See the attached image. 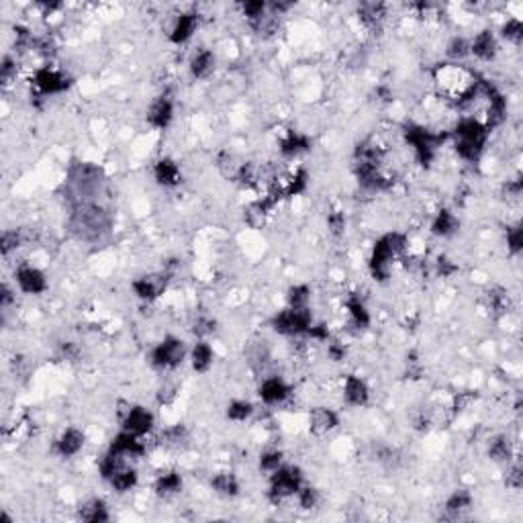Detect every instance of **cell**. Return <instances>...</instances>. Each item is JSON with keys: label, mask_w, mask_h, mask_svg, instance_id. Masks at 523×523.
I'll list each match as a JSON object with an SVG mask.
<instances>
[{"label": "cell", "mask_w": 523, "mask_h": 523, "mask_svg": "<svg viewBox=\"0 0 523 523\" xmlns=\"http://www.w3.org/2000/svg\"><path fill=\"white\" fill-rule=\"evenodd\" d=\"M433 80L439 92L448 96V100H454L458 107L470 105L481 92V82L462 64H452V62L439 64L433 70Z\"/></svg>", "instance_id": "6da1fadb"}, {"label": "cell", "mask_w": 523, "mask_h": 523, "mask_svg": "<svg viewBox=\"0 0 523 523\" xmlns=\"http://www.w3.org/2000/svg\"><path fill=\"white\" fill-rule=\"evenodd\" d=\"M110 227H113V219L103 205L76 202L70 217V229L78 239L98 241L110 231Z\"/></svg>", "instance_id": "7a4b0ae2"}, {"label": "cell", "mask_w": 523, "mask_h": 523, "mask_svg": "<svg viewBox=\"0 0 523 523\" xmlns=\"http://www.w3.org/2000/svg\"><path fill=\"white\" fill-rule=\"evenodd\" d=\"M487 125L481 119L474 117H464L460 119L454 127V149L456 154L466 160V162H476L481 154L485 151L488 139Z\"/></svg>", "instance_id": "3957f363"}, {"label": "cell", "mask_w": 523, "mask_h": 523, "mask_svg": "<svg viewBox=\"0 0 523 523\" xmlns=\"http://www.w3.org/2000/svg\"><path fill=\"white\" fill-rule=\"evenodd\" d=\"M405 250H407V235L393 231V234L382 235L380 239H377V243L372 248V255H370L372 276L380 282H384L391 274L393 260L401 258Z\"/></svg>", "instance_id": "277c9868"}, {"label": "cell", "mask_w": 523, "mask_h": 523, "mask_svg": "<svg viewBox=\"0 0 523 523\" xmlns=\"http://www.w3.org/2000/svg\"><path fill=\"white\" fill-rule=\"evenodd\" d=\"M70 188L76 195V202H96V197L105 188V174L98 166L91 162H78L70 168Z\"/></svg>", "instance_id": "5b68a950"}, {"label": "cell", "mask_w": 523, "mask_h": 523, "mask_svg": "<svg viewBox=\"0 0 523 523\" xmlns=\"http://www.w3.org/2000/svg\"><path fill=\"white\" fill-rule=\"evenodd\" d=\"M303 487V472L299 466H280L270 474V487L268 497L272 503H282L290 497H297V493Z\"/></svg>", "instance_id": "8992f818"}, {"label": "cell", "mask_w": 523, "mask_h": 523, "mask_svg": "<svg viewBox=\"0 0 523 523\" xmlns=\"http://www.w3.org/2000/svg\"><path fill=\"white\" fill-rule=\"evenodd\" d=\"M403 133H405V142L413 147L417 162L423 163V166H430L433 162L435 149L444 142V135L432 133L430 129H425V127L421 125H413V123L405 127Z\"/></svg>", "instance_id": "52a82bcc"}, {"label": "cell", "mask_w": 523, "mask_h": 523, "mask_svg": "<svg viewBox=\"0 0 523 523\" xmlns=\"http://www.w3.org/2000/svg\"><path fill=\"white\" fill-rule=\"evenodd\" d=\"M272 327L276 333L280 335H309L311 327H313V315L309 309H292L287 307L285 311L276 313L272 317Z\"/></svg>", "instance_id": "ba28073f"}, {"label": "cell", "mask_w": 523, "mask_h": 523, "mask_svg": "<svg viewBox=\"0 0 523 523\" xmlns=\"http://www.w3.org/2000/svg\"><path fill=\"white\" fill-rule=\"evenodd\" d=\"M149 358H151V366L158 370H176L186 358V345L178 338L168 335L154 345Z\"/></svg>", "instance_id": "9c48e42d"}, {"label": "cell", "mask_w": 523, "mask_h": 523, "mask_svg": "<svg viewBox=\"0 0 523 523\" xmlns=\"http://www.w3.org/2000/svg\"><path fill=\"white\" fill-rule=\"evenodd\" d=\"M70 84H72L70 76H66L62 70L52 68V66H41L33 74V86L43 96H52V94L68 91Z\"/></svg>", "instance_id": "30bf717a"}, {"label": "cell", "mask_w": 523, "mask_h": 523, "mask_svg": "<svg viewBox=\"0 0 523 523\" xmlns=\"http://www.w3.org/2000/svg\"><path fill=\"white\" fill-rule=\"evenodd\" d=\"M15 282L21 292L25 294H43L45 290L50 289V282H47V276L45 272L39 270L37 266L31 264H21L17 270H15Z\"/></svg>", "instance_id": "8fae6325"}, {"label": "cell", "mask_w": 523, "mask_h": 523, "mask_svg": "<svg viewBox=\"0 0 523 523\" xmlns=\"http://www.w3.org/2000/svg\"><path fill=\"white\" fill-rule=\"evenodd\" d=\"M168 274L166 272H156V274H145V276H139L131 282V289L135 292L137 299L142 301H156L163 294V290L168 287Z\"/></svg>", "instance_id": "7c38bea8"}, {"label": "cell", "mask_w": 523, "mask_h": 523, "mask_svg": "<svg viewBox=\"0 0 523 523\" xmlns=\"http://www.w3.org/2000/svg\"><path fill=\"white\" fill-rule=\"evenodd\" d=\"M154 425H156V417H154V413L149 409H145L142 405L129 407L125 413H123V419H121V430L133 433L137 437L147 435V433L154 430Z\"/></svg>", "instance_id": "4fadbf2b"}, {"label": "cell", "mask_w": 523, "mask_h": 523, "mask_svg": "<svg viewBox=\"0 0 523 523\" xmlns=\"http://www.w3.org/2000/svg\"><path fill=\"white\" fill-rule=\"evenodd\" d=\"M292 389L282 377H266L258 389V397L264 405H282L290 397Z\"/></svg>", "instance_id": "5bb4252c"}, {"label": "cell", "mask_w": 523, "mask_h": 523, "mask_svg": "<svg viewBox=\"0 0 523 523\" xmlns=\"http://www.w3.org/2000/svg\"><path fill=\"white\" fill-rule=\"evenodd\" d=\"M340 427V415L331 407H313L309 411V430L313 435H327Z\"/></svg>", "instance_id": "9a60e30c"}, {"label": "cell", "mask_w": 523, "mask_h": 523, "mask_svg": "<svg viewBox=\"0 0 523 523\" xmlns=\"http://www.w3.org/2000/svg\"><path fill=\"white\" fill-rule=\"evenodd\" d=\"M84 444H86L84 432L78 430V427H68V430L59 433V437L55 439L54 450L62 458H74V456H78L82 452Z\"/></svg>", "instance_id": "2e32d148"}, {"label": "cell", "mask_w": 523, "mask_h": 523, "mask_svg": "<svg viewBox=\"0 0 523 523\" xmlns=\"http://www.w3.org/2000/svg\"><path fill=\"white\" fill-rule=\"evenodd\" d=\"M108 452H115V454L123 456L127 460H131V458H142L145 454V444L142 442V437H137V435H133V433L123 432V430H121L119 435L113 437V442H110V446H108Z\"/></svg>", "instance_id": "e0dca14e"}, {"label": "cell", "mask_w": 523, "mask_h": 523, "mask_svg": "<svg viewBox=\"0 0 523 523\" xmlns=\"http://www.w3.org/2000/svg\"><path fill=\"white\" fill-rule=\"evenodd\" d=\"M343 401L350 407H364L370 401V389L366 384V380L356 377V374H347L343 379Z\"/></svg>", "instance_id": "ac0fdd59"}, {"label": "cell", "mask_w": 523, "mask_h": 523, "mask_svg": "<svg viewBox=\"0 0 523 523\" xmlns=\"http://www.w3.org/2000/svg\"><path fill=\"white\" fill-rule=\"evenodd\" d=\"M497 54H499V41H497L495 33L488 29L476 33L474 39L470 41V55H474L481 62H490L497 57Z\"/></svg>", "instance_id": "d6986e66"}, {"label": "cell", "mask_w": 523, "mask_h": 523, "mask_svg": "<svg viewBox=\"0 0 523 523\" xmlns=\"http://www.w3.org/2000/svg\"><path fill=\"white\" fill-rule=\"evenodd\" d=\"M199 29V15L188 11V13H180L174 25H172V31H170V41L176 43V45H182L186 43L190 37L195 35V31Z\"/></svg>", "instance_id": "ffe728a7"}, {"label": "cell", "mask_w": 523, "mask_h": 523, "mask_svg": "<svg viewBox=\"0 0 523 523\" xmlns=\"http://www.w3.org/2000/svg\"><path fill=\"white\" fill-rule=\"evenodd\" d=\"M174 119V103L168 96H160L147 108V123L154 129H166Z\"/></svg>", "instance_id": "44dd1931"}, {"label": "cell", "mask_w": 523, "mask_h": 523, "mask_svg": "<svg viewBox=\"0 0 523 523\" xmlns=\"http://www.w3.org/2000/svg\"><path fill=\"white\" fill-rule=\"evenodd\" d=\"M154 178L163 188H174L182 180L180 166H178V162H174L172 158H162V160L154 163Z\"/></svg>", "instance_id": "7402d4cb"}, {"label": "cell", "mask_w": 523, "mask_h": 523, "mask_svg": "<svg viewBox=\"0 0 523 523\" xmlns=\"http://www.w3.org/2000/svg\"><path fill=\"white\" fill-rule=\"evenodd\" d=\"M217 66V57L215 54L211 52V50H207V47H200L197 50L192 57H190V62H188V70H190V76L195 78V80H205V78H209L213 70H215Z\"/></svg>", "instance_id": "603a6c76"}, {"label": "cell", "mask_w": 523, "mask_h": 523, "mask_svg": "<svg viewBox=\"0 0 523 523\" xmlns=\"http://www.w3.org/2000/svg\"><path fill=\"white\" fill-rule=\"evenodd\" d=\"M215 362V350L213 345L207 342V340H199V342L192 345L190 350V364H192V370L199 372V374H205L211 370Z\"/></svg>", "instance_id": "cb8c5ba5"}, {"label": "cell", "mask_w": 523, "mask_h": 523, "mask_svg": "<svg viewBox=\"0 0 523 523\" xmlns=\"http://www.w3.org/2000/svg\"><path fill=\"white\" fill-rule=\"evenodd\" d=\"M311 149V139L299 131H289L280 142V154L285 158H299Z\"/></svg>", "instance_id": "d4e9b609"}, {"label": "cell", "mask_w": 523, "mask_h": 523, "mask_svg": "<svg viewBox=\"0 0 523 523\" xmlns=\"http://www.w3.org/2000/svg\"><path fill=\"white\" fill-rule=\"evenodd\" d=\"M184 487V483H182V476L176 472V470H170V472H163L160 474L158 478H156V483H154V493L158 495V497H163V499H170V497H174V495H178Z\"/></svg>", "instance_id": "484cf974"}, {"label": "cell", "mask_w": 523, "mask_h": 523, "mask_svg": "<svg viewBox=\"0 0 523 523\" xmlns=\"http://www.w3.org/2000/svg\"><path fill=\"white\" fill-rule=\"evenodd\" d=\"M458 227H460V221L450 209H439L433 217L432 234L437 235V237H452L458 231Z\"/></svg>", "instance_id": "4316f807"}, {"label": "cell", "mask_w": 523, "mask_h": 523, "mask_svg": "<svg viewBox=\"0 0 523 523\" xmlns=\"http://www.w3.org/2000/svg\"><path fill=\"white\" fill-rule=\"evenodd\" d=\"M110 487L115 488L117 493H127V490H131V488L137 487V483H139V474H137V470L131 469L129 464L123 466L121 470H117L110 478L107 481Z\"/></svg>", "instance_id": "83f0119b"}, {"label": "cell", "mask_w": 523, "mask_h": 523, "mask_svg": "<svg viewBox=\"0 0 523 523\" xmlns=\"http://www.w3.org/2000/svg\"><path fill=\"white\" fill-rule=\"evenodd\" d=\"M211 488L221 497H237L241 487L234 472H219L211 478Z\"/></svg>", "instance_id": "f1b7e54d"}, {"label": "cell", "mask_w": 523, "mask_h": 523, "mask_svg": "<svg viewBox=\"0 0 523 523\" xmlns=\"http://www.w3.org/2000/svg\"><path fill=\"white\" fill-rule=\"evenodd\" d=\"M488 456H490L495 462H505V464H509V462L515 458V456H513V446H511L509 437H507V435H497V437H493L490 444H488Z\"/></svg>", "instance_id": "f546056e"}, {"label": "cell", "mask_w": 523, "mask_h": 523, "mask_svg": "<svg viewBox=\"0 0 523 523\" xmlns=\"http://www.w3.org/2000/svg\"><path fill=\"white\" fill-rule=\"evenodd\" d=\"M345 309H347L350 321H352L354 327H358V329H366V327L370 325V313H368L366 305L362 303L358 297H350V299L345 301Z\"/></svg>", "instance_id": "4dcf8cb0"}, {"label": "cell", "mask_w": 523, "mask_h": 523, "mask_svg": "<svg viewBox=\"0 0 523 523\" xmlns=\"http://www.w3.org/2000/svg\"><path fill=\"white\" fill-rule=\"evenodd\" d=\"M158 442H160V446H163V448H172V450L182 448L188 442V430L184 425H180V423L178 425H172V427H166L160 433Z\"/></svg>", "instance_id": "1f68e13d"}, {"label": "cell", "mask_w": 523, "mask_h": 523, "mask_svg": "<svg viewBox=\"0 0 523 523\" xmlns=\"http://www.w3.org/2000/svg\"><path fill=\"white\" fill-rule=\"evenodd\" d=\"M80 519L88 523H105L110 519L108 515V509L105 505V501L100 499H92L86 505L80 509Z\"/></svg>", "instance_id": "d6a6232c"}, {"label": "cell", "mask_w": 523, "mask_h": 523, "mask_svg": "<svg viewBox=\"0 0 523 523\" xmlns=\"http://www.w3.org/2000/svg\"><path fill=\"white\" fill-rule=\"evenodd\" d=\"M470 507H472V495L464 488L454 490L450 497L446 499V513L454 515V517H458L460 513H464Z\"/></svg>", "instance_id": "836d02e7"}, {"label": "cell", "mask_w": 523, "mask_h": 523, "mask_svg": "<svg viewBox=\"0 0 523 523\" xmlns=\"http://www.w3.org/2000/svg\"><path fill=\"white\" fill-rule=\"evenodd\" d=\"M253 405L250 401H246V398H235L231 401L229 405H227V419L229 421H235V423H243V421H248L250 417L253 415Z\"/></svg>", "instance_id": "e575fe53"}, {"label": "cell", "mask_w": 523, "mask_h": 523, "mask_svg": "<svg viewBox=\"0 0 523 523\" xmlns=\"http://www.w3.org/2000/svg\"><path fill=\"white\" fill-rule=\"evenodd\" d=\"M446 55L452 64H460L464 57L470 55V41L464 37H454L446 47Z\"/></svg>", "instance_id": "d590c367"}, {"label": "cell", "mask_w": 523, "mask_h": 523, "mask_svg": "<svg viewBox=\"0 0 523 523\" xmlns=\"http://www.w3.org/2000/svg\"><path fill=\"white\" fill-rule=\"evenodd\" d=\"M287 301H289V307L292 309H309V303H311V289H309L307 285H294V287H290L289 289Z\"/></svg>", "instance_id": "8d00e7d4"}, {"label": "cell", "mask_w": 523, "mask_h": 523, "mask_svg": "<svg viewBox=\"0 0 523 523\" xmlns=\"http://www.w3.org/2000/svg\"><path fill=\"white\" fill-rule=\"evenodd\" d=\"M360 18L366 25H377L382 18L386 17V6L380 2H366L360 6Z\"/></svg>", "instance_id": "74e56055"}, {"label": "cell", "mask_w": 523, "mask_h": 523, "mask_svg": "<svg viewBox=\"0 0 523 523\" xmlns=\"http://www.w3.org/2000/svg\"><path fill=\"white\" fill-rule=\"evenodd\" d=\"M487 301L488 307L493 309L495 313L503 315L505 311H509V292L501 287H493V289L487 292Z\"/></svg>", "instance_id": "f35d334b"}, {"label": "cell", "mask_w": 523, "mask_h": 523, "mask_svg": "<svg viewBox=\"0 0 523 523\" xmlns=\"http://www.w3.org/2000/svg\"><path fill=\"white\" fill-rule=\"evenodd\" d=\"M282 464H285V454L280 450H268L260 456V470L266 472V474L276 472Z\"/></svg>", "instance_id": "ab89813d"}, {"label": "cell", "mask_w": 523, "mask_h": 523, "mask_svg": "<svg viewBox=\"0 0 523 523\" xmlns=\"http://www.w3.org/2000/svg\"><path fill=\"white\" fill-rule=\"evenodd\" d=\"M501 37L511 41V43H522L523 39V23L517 17L507 18V23H503L501 27Z\"/></svg>", "instance_id": "60d3db41"}, {"label": "cell", "mask_w": 523, "mask_h": 523, "mask_svg": "<svg viewBox=\"0 0 523 523\" xmlns=\"http://www.w3.org/2000/svg\"><path fill=\"white\" fill-rule=\"evenodd\" d=\"M241 11H243L246 18H248L252 25H255L258 21H262V18L266 17L268 4H266V2H262V0H252V2L241 4Z\"/></svg>", "instance_id": "b9f144b4"}, {"label": "cell", "mask_w": 523, "mask_h": 523, "mask_svg": "<svg viewBox=\"0 0 523 523\" xmlns=\"http://www.w3.org/2000/svg\"><path fill=\"white\" fill-rule=\"evenodd\" d=\"M21 243H23V235H21L18 229H6L2 234V239H0V246H2V253L4 255H8L11 252L18 250Z\"/></svg>", "instance_id": "7bdbcfd3"}, {"label": "cell", "mask_w": 523, "mask_h": 523, "mask_svg": "<svg viewBox=\"0 0 523 523\" xmlns=\"http://www.w3.org/2000/svg\"><path fill=\"white\" fill-rule=\"evenodd\" d=\"M297 501L303 509H315L319 505V490L313 487H301V490L297 493Z\"/></svg>", "instance_id": "ee69618b"}, {"label": "cell", "mask_w": 523, "mask_h": 523, "mask_svg": "<svg viewBox=\"0 0 523 523\" xmlns=\"http://www.w3.org/2000/svg\"><path fill=\"white\" fill-rule=\"evenodd\" d=\"M215 319H211L207 315H200V317H197L195 325H192V331H195V335H199L200 340H205L211 333H215Z\"/></svg>", "instance_id": "f6af8a7d"}, {"label": "cell", "mask_w": 523, "mask_h": 523, "mask_svg": "<svg viewBox=\"0 0 523 523\" xmlns=\"http://www.w3.org/2000/svg\"><path fill=\"white\" fill-rule=\"evenodd\" d=\"M15 76H17V59H15L13 55H4V57H2V66H0L2 84H8Z\"/></svg>", "instance_id": "bcb514c9"}, {"label": "cell", "mask_w": 523, "mask_h": 523, "mask_svg": "<svg viewBox=\"0 0 523 523\" xmlns=\"http://www.w3.org/2000/svg\"><path fill=\"white\" fill-rule=\"evenodd\" d=\"M523 246V235H522V227L515 225L511 229H507V248L511 253H519L522 252Z\"/></svg>", "instance_id": "7dc6e473"}, {"label": "cell", "mask_w": 523, "mask_h": 523, "mask_svg": "<svg viewBox=\"0 0 523 523\" xmlns=\"http://www.w3.org/2000/svg\"><path fill=\"white\" fill-rule=\"evenodd\" d=\"M327 225H329V231L333 235H343L345 231V215L342 211H333L327 217Z\"/></svg>", "instance_id": "c3c4849f"}, {"label": "cell", "mask_w": 523, "mask_h": 523, "mask_svg": "<svg viewBox=\"0 0 523 523\" xmlns=\"http://www.w3.org/2000/svg\"><path fill=\"white\" fill-rule=\"evenodd\" d=\"M523 476H522V466L517 462H509V469H507V487L511 488H522Z\"/></svg>", "instance_id": "681fc988"}, {"label": "cell", "mask_w": 523, "mask_h": 523, "mask_svg": "<svg viewBox=\"0 0 523 523\" xmlns=\"http://www.w3.org/2000/svg\"><path fill=\"white\" fill-rule=\"evenodd\" d=\"M345 354H347V350H345V345H343L342 342H329V345H327V356H329V360L342 362L345 360Z\"/></svg>", "instance_id": "f907efd6"}, {"label": "cell", "mask_w": 523, "mask_h": 523, "mask_svg": "<svg viewBox=\"0 0 523 523\" xmlns=\"http://www.w3.org/2000/svg\"><path fill=\"white\" fill-rule=\"evenodd\" d=\"M176 401V389L174 386H163L158 393V403L160 405H172Z\"/></svg>", "instance_id": "816d5d0a"}, {"label": "cell", "mask_w": 523, "mask_h": 523, "mask_svg": "<svg viewBox=\"0 0 523 523\" xmlns=\"http://www.w3.org/2000/svg\"><path fill=\"white\" fill-rule=\"evenodd\" d=\"M456 270H458L456 264H452L450 260H446V258H439V260H437V272H439L444 278H446V276H452Z\"/></svg>", "instance_id": "f5cc1de1"}, {"label": "cell", "mask_w": 523, "mask_h": 523, "mask_svg": "<svg viewBox=\"0 0 523 523\" xmlns=\"http://www.w3.org/2000/svg\"><path fill=\"white\" fill-rule=\"evenodd\" d=\"M15 301V297H13V290L8 289V285H2V290H0V307L6 309L11 303Z\"/></svg>", "instance_id": "db71d44e"}]
</instances>
